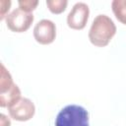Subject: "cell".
I'll return each instance as SVG.
<instances>
[{
	"instance_id": "1",
	"label": "cell",
	"mask_w": 126,
	"mask_h": 126,
	"mask_svg": "<svg viewBox=\"0 0 126 126\" xmlns=\"http://www.w3.org/2000/svg\"><path fill=\"white\" fill-rule=\"evenodd\" d=\"M116 32V26L106 15H97L89 31V39L95 46H105L109 43Z\"/></svg>"
},
{
	"instance_id": "2",
	"label": "cell",
	"mask_w": 126,
	"mask_h": 126,
	"mask_svg": "<svg viewBox=\"0 0 126 126\" xmlns=\"http://www.w3.org/2000/svg\"><path fill=\"white\" fill-rule=\"evenodd\" d=\"M55 126H89V113L83 106L67 105L57 114Z\"/></svg>"
},
{
	"instance_id": "3",
	"label": "cell",
	"mask_w": 126,
	"mask_h": 126,
	"mask_svg": "<svg viewBox=\"0 0 126 126\" xmlns=\"http://www.w3.org/2000/svg\"><path fill=\"white\" fill-rule=\"evenodd\" d=\"M32 13H28L20 8L15 9L5 18L8 29L15 32H26L33 22Z\"/></svg>"
},
{
	"instance_id": "4",
	"label": "cell",
	"mask_w": 126,
	"mask_h": 126,
	"mask_svg": "<svg viewBox=\"0 0 126 126\" xmlns=\"http://www.w3.org/2000/svg\"><path fill=\"white\" fill-rule=\"evenodd\" d=\"M90 9L84 2L76 3L67 16V24L73 30H82L86 27Z\"/></svg>"
},
{
	"instance_id": "5",
	"label": "cell",
	"mask_w": 126,
	"mask_h": 126,
	"mask_svg": "<svg viewBox=\"0 0 126 126\" xmlns=\"http://www.w3.org/2000/svg\"><path fill=\"white\" fill-rule=\"evenodd\" d=\"M34 39L40 44H49L56 37V26L47 19L40 20L33 28Z\"/></svg>"
},
{
	"instance_id": "6",
	"label": "cell",
	"mask_w": 126,
	"mask_h": 126,
	"mask_svg": "<svg viewBox=\"0 0 126 126\" xmlns=\"http://www.w3.org/2000/svg\"><path fill=\"white\" fill-rule=\"evenodd\" d=\"M10 116L17 121L30 120L35 112L33 102L26 97H21L16 103L8 108Z\"/></svg>"
},
{
	"instance_id": "7",
	"label": "cell",
	"mask_w": 126,
	"mask_h": 126,
	"mask_svg": "<svg viewBox=\"0 0 126 126\" xmlns=\"http://www.w3.org/2000/svg\"><path fill=\"white\" fill-rule=\"evenodd\" d=\"M21 98V91L19 87L14 83L7 91L0 93V106L10 107Z\"/></svg>"
},
{
	"instance_id": "8",
	"label": "cell",
	"mask_w": 126,
	"mask_h": 126,
	"mask_svg": "<svg viewBox=\"0 0 126 126\" xmlns=\"http://www.w3.org/2000/svg\"><path fill=\"white\" fill-rule=\"evenodd\" d=\"M111 8L116 19L120 23L126 25V0H113Z\"/></svg>"
},
{
	"instance_id": "9",
	"label": "cell",
	"mask_w": 126,
	"mask_h": 126,
	"mask_svg": "<svg viewBox=\"0 0 126 126\" xmlns=\"http://www.w3.org/2000/svg\"><path fill=\"white\" fill-rule=\"evenodd\" d=\"M14 84L13 79L9 71L5 68L3 64H1V72H0V93L7 91Z\"/></svg>"
},
{
	"instance_id": "10",
	"label": "cell",
	"mask_w": 126,
	"mask_h": 126,
	"mask_svg": "<svg viewBox=\"0 0 126 126\" xmlns=\"http://www.w3.org/2000/svg\"><path fill=\"white\" fill-rule=\"evenodd\" d=\"M67 4V0H46V5L48 9L54 14H60L65 11Z\"/></svg>"
},
{
	"instance_id": "11",
	"label": "cell",
	"mask_w": 126,
	"mask_h": 126,
	"mask_svg": "<svg viewBox=\"0 0 126 126\" xmlns=\"http://www.w3.org/2000/svg\"><path fill=\"white\" fill-rule=\"evenodd\" d=\"M18 4H19V8L22 9L23 11L32 13V11L36 8L38 1L37 0H19Z\"/></svg>"
},
{
	"instance_id": "12",
	"label": "cell",
	"mask_w": 126,
	"mask_h": 126,
	"mask_svg": "<svg viewBox=\"0 0 126 126\" xmlns=\"http://www.w3.org/2000/svg\"><path fill=\"white\" fill-rule=\"evenodd\" d=\"M11 6V1L10 0H1L0 1V19L3 20L4 18L7 17V12L9 11Z\"/></svg>"
},
{
	"instance_id": "13",
	"label": "cell",
	"mask_w": 126,
	"mask_h": 126,
	"mask_svg": "<svg viewBox=\"0 0 126 126\" xmlns=\"http://www.w3.org/2000/svg\"><path fill=\"white\" fill-rule=\"evenodd\" d=\"M11 122L10 119L3 113L0 114V126H10Z\"/></svg>"
}]
</instances>
